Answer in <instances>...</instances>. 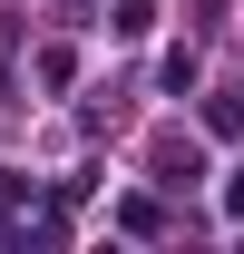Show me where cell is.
<instances>
[{
	"label": "cell",
	"mask_w": 244,
	"mask_h": 254,
	"mask_svg": "<svg viewBox=\"0 0 244 254\" xmlns=\"http://www.w3.org/2000/svg\"><path fill=\"white\" fill-rule=\"evenodd\" d=\"M156 166H166V186H195V176H205V147H195V137H166Z\"/></svg>",
	"instance_id": "obj_1"
},
{
	"label": "cell",
	"mask_w": 244,
	"mask_h": 254,
	"mask_svg": "<svg viewBox=\"0 0 244 254\" xmlns=\"http://www.w3.org/2000/svg\"><path fill=\"white\" fill-rule=\"evenodd\" d=\"M108 30H118V39H147V30H156V0H118Z\"/></svg>",
	"instance_id": "obj_2"
},
{
	"label": "cell",
	"mask_w": 244,
	"mask_h": 254,
	"mask_svg": "<svg viewBox=\"0 0 244 254\" xmlns=\"http://www.w3.org/2000/svg\"><path fill=\"white\" fill-rule=\"evenodd\" d=\"M225 215L244 225V166H235V176H225Z\"/></svg>",
	"instance_id": "obj_3"
}]
</instances>
